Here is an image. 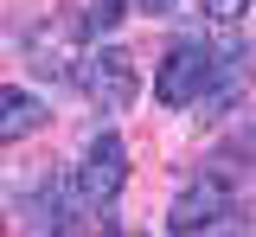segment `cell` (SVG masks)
I'll return each instance as SVG.
<instances>
[{"instance_id": "1", "label": "cell", "mask_w": 256, "mask_h": 237, "mask_svg": "<svg viewBox=\"0 0 256 237\" xmlns=\"http://www.w3.org/2000/svg\"><path fill=\"white\" fill-rule=\"evenodd\" d=\"M77 199H84V212H102V205H116V192H122L128 180V148L122 135H96L90 148H84V160H77Z\"/></svg>"}, {"instance_id": "2", "label": "cell", "mask_w": 256, "mask_h": 237, "mask_svg": "<svg viewBox=\"0 0 256 237\" xmlns=\"http://www.w3.org/2000/svg\"><path fill=\"white\" fill-rule=\"evenodd\" d=\"M205 77H212V45H198V38H173L166 58H160V70H154V96L166 102V109H186V102H198Z\"/></svg>"}, {"instance_id": "3", "label": "cell", "mask_w": 256, "mask_h": 237, "mask_svg": "<svg viewBox=\"0 0 256 237\" xmlns=\"http://www.w3.org/2000/svg\"><path fill=\"white\" fill-rule=\"evenodd\" d=\"M230 186H224L218 173L212 180H192V186H180V199L166 205V231L173 237H192V231H212V224H224L230 218Z\"/></svg>"}, {"instance_id": "4", "label": "cell", "mask_w": 256, "mask_h": 237, "mask_svg": "<svg viewBox=\"0 0 256 237\" xmlns=\"http://www.w3.org/2000/svg\"><path fill=\"white\" fill-rule=\"evenodd\" d=\"M84 84H90V96L102 102V109H128V102H134V90H141L128 45H102V52H90V70H84Z\"/></svg>"}, {"instance_id": "5", "label": "cell", "mask_w": 256, "mask_h": 237, "mask_svg": "<svg viewBox=\"0 0 256 237\" xmlns=\"http://www.w3.org/2000/svg\"><path fill=\"white\" fill-rule=\"evenodd\" d=\"M45 102L32 96V90H20V84H0V148H13V141H26L45 128Z\"/></svg>"}, {"instance_id": "6", "label": "cell", "mask_w": 256, "mask_h": 237, "mask_svg": "<svg viewBox=\"0 0 256 237\" xmlns=\"http://www.w3.org/2000/svg\"><path fill=\"white\" fill-rule=\"evenodd\" d=\"M122 6H128V0H90V20H84V32H90V38L116 32V20H122Z\"/></svg>"}, {"instance_id": "7", "label": "cell", "mask_w": 256, "mask_h": 237, "mask_svg": "<svg viewBox=\"0 0 256 237\" xmlns=\"http://www.w3.org/2000/svg\"><path fill=\"white\" fill-rule=\"evenodd\" d=\"M198 6H205V20H218V26H230V20L250 13V0H198Z\"/></svg>"}, {"instance_id": "8", "label": "cell", "mask_w": 256, "mask_h": 237, "mask_svg": "<svg viewBox=\"0 0 256 237\" xmlns=\"http://www.w3.org/2000/svg\"><path fill=\"white\" fill-rule=\"evenodd\" d=\"M134 6H141V13H154V20H160V13H173L180 0H134Z\"/></svg>"}]
</instances>
